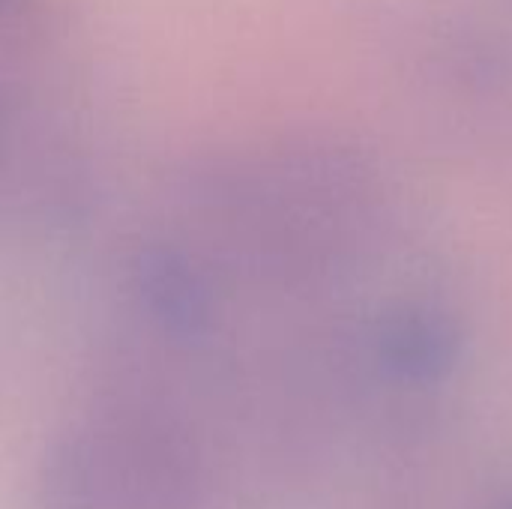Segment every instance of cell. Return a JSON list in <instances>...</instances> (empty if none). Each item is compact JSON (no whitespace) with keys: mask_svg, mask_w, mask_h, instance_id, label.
I'll list each match as a JSON object with an SVG mask.
<instances>
[{"mask_svg":"<svg viewBox=\"0 0 512 509\" xmlns=\"http://www.w3.org/2000/svg\"><path fill=\"white\" fill-rule=\"evenodd\" d=\"M189 462L144 423H105L66 438L45 462L42 509H186Z\"/></svg>","mask_w":512,"mask_h":509,"instance_id":"cell-1","label":"cell"},{"mask_svg":"<svg viewBox=\"0 0 512 509\" xmlns=\"http://www.w3.org/2000/svg\"><path fill=\"white\" fill-rule=\"evenodd\" d=\"M453 345L456 339H450L447 327L426 315H408L384 336L387 360L411 378L438 375L453 360Z\"/></svg>","mask_w":512,"mask_h":509,"instance_id":"cell-2","label":"cell"},{"mask_svg":"<svg viewBox=\"0 0 512 509\" xmlns=\"http://www.w3.org/2000/svg\"><path fill=\"white\" fill-rule=\"evenodd\" d=\"M0 3H9V0H0Z\"/></svg>","mask_w":512,"mask_h":509,"instance_id":"cell-3","label":"cell"}]
</instances>
